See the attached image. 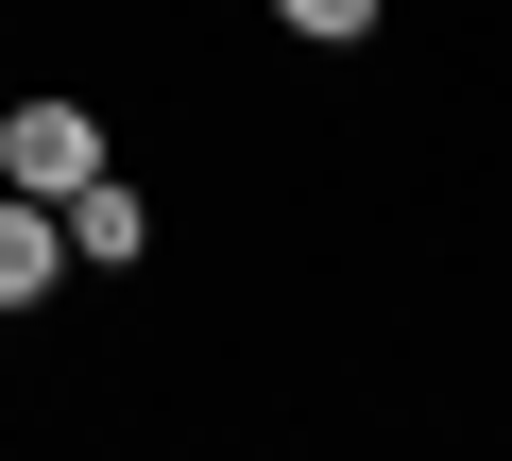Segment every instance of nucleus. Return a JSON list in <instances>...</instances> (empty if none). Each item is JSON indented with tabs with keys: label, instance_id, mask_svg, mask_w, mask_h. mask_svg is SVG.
Segmentation results:
<instances>
[{
	"label": "nucleus",
	"instance_id": "obj_1",
	"mask_svg": "<svg viewBox=\"0 0 512 461\" xmlns=\"http://www.w3.org/2000/svg\"><path fill=\"white\" fill-rule=\"evenodd\" d=\"M0 188H103V120L86 103H18V120H0Z\"/></svg>",
	"mask_w": 512,
	"mask_h": 461
},
{
	"label": "nucleus",
	"instance_id": "obj_2",
	"mask_svg": "<svg viewBox=\"0 0 512 461\" xmlns=\"http://www.w3.org/2000/svg\"><path fill=\"white\" fill-rule=\"evenodd\" d=\"M69 257H86V240H69V205H52V188H0V308H52Z\"/></svg>",
	"mask_w": 512,
	"mask_h": 461
},
{
	"label": "nucleus",
	"instance_id": "obj_3",
	"mask_svg": "<svg viewBox=\"0 0 512 461\" xmlns=\"http://www.w3.org/2000/svg\"><path fill=\"white\" fill-rule=\"evenodd\" d=\"M69 240H86V274H120V257L154 240V205H137V188L103 171V188H69Z\"/></svg>",
	"mask_w": 512,
	"mask_h": 461
},
{
	"label": "nucleus",
	"instance_id": "obj_4",
	"mask_svg": "<svg viewBox=\"0 0 512 461\" xmlns=\"http://www.w3.org/2000/svg\"><path fill=\"white\" fill-rule=\"evenodd\" d=\"M274 18H291L308 52H359V35H376V0H274Z\"/></svg>",
	"mask_w": 512,
	"mask_h": 461
}]
</instances>
